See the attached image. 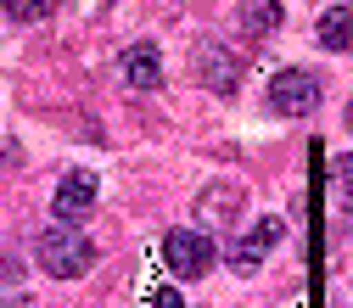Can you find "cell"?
<instances>
[{
	"label": "cell",
	"mask_w": 353,
	"mask_h": 308,
	"mask_svg": "<svg viewBox=\"0 0 353 308\" xmlns=\"http://www.w3.org/2000/svg\"><path fill=\"white\" fill-rule=\"evenodd\" d=\"M270 107L286 112V118H308V112L320 107V79L308 73V68H286V73H275V84H270Z\"/></svg>",
	"instance_id": "3957f363"
},
{
	"label": "cell",
	"mask_w": 353,
	"mask_h": 308,
	"mask_svg": "<svg viewBox=\"0 0 353 308\" xmlns=\"http://www.w3.org/2000/svg\"><path fill=\"white\" fill-rule=\"evenodd\" d=\"M152 308H185V297H180V291H157Z\"/></svg>",
	"instance_id": "8fae6325"
},
{
	"label": "cell",
	"mask_w": 353,
	"mask_h": 308,
	"mask_svg": "<svg viewBox=\"0 0 353 308\" xmlns=\"http://www.w3.org/2000/svg\"><path fill=\"white\" fill-rule=\"evenodd\" d=\"M336 180H342V185H347V191H353V152H347V157H342V163H336Z\"/></svg>",
	"instance_id": "7c38bea8"
},
{
	"label": "cell",
	"mask_w": 353,
	"mask_h": 308,
	"mask_svg": "<svg viewBox=\"0 0 353 308\" xmlns=\"http://www.w3.org/2000/svg\"><path fill=\"white\" fill-rule=\"evenodd\" d=\"M90 202H96V174L90 168H73V174L57 180V218H79Z\"/></svg>",
	"instance_id": "5b68a950"
},
{
	"label": "cell",
	"mask_w": 353,
	"mask_h": 308,
	"mask_svg": "<svg viewBox=\"0 0 353 308\" xmlns=\"http://www.w3.org/2000/svg\"><path fill=\"white\" fill-rule=\"evenodd\" d=\"M347 129H353V107H347Z\"/></svg>",
	"instance_id": "5bb4252c"
},
{
	"label": "cell",
	"mask_w": 353,
	"mask_h": 308,
	"mask_svg": "<svg viewBox=\"0 0 353 308\" xmlns=\"http://www.w3.org/2000/svg\"><path fill=\"white\" fill-rule=\"evenodd\" d=\"M236 23H241V34H252V39H270V34L281 28V0H247V6L236 12Z\"/></svg>",
	"instance_id": "ba28073f"
},
{
	"label": "cell",
	"mask_w": 353,
	"mask_h": 308,
	"mask_svg": "<svg viewBox=\"0 0 353 308\" xmlns=\"http://www.w3.org/2000/svg\"><path fill=\"white\" fill-rule=\"evenodd\" d=\"M118 68H123V79L135 84V90H157V84H163V62H157L152 45H129Z\"/></svg>",
	"instance_id": "52a82bcc"
},
{
	"label": "cell",
	"mask_w": 353,
	"mask_h": 308,
	"mask_svg": "<svg viewBox=\"0 0 353 308\" xmlns=\"http://www.w3.org/2000/svg\"><path fill=\"white\" fill-rule=\"evenodd\" d=\"M281 236H286L281 218H258V230H252V236H241V241L230 247V269H236V275H252L258 263H263V252H270Z\"/></svg>",
	"instance_id": "277c9868"
},
{
	"label": "cell",
	"mask_w": 353,
	"mask_h": 308,
	"mask_svg": "<svg viewBox=\"0 0 353 308\" xmlns=\"http://www.w3.org/2000/svg\"><path fill=\"white\" fill-rule=\"evenodd\" d=\"M46 6H51V0H6V12H12L17 23H34V17H46Z\"/></svg>",
	"instance_id": "30bf717a"
},
{
	"label": "cell",
	"mask_w": 353,
	"mask_h": 308,
	"mask_svg": "<svg viewBox=\"0 0 353 308\" xmlns=\"http://www.w3.org/2000/svg\"><path fill=\"white\" fill-rule=\"evenodd\" d=\"M163 263H168L180 280H202V275L213 269V241L196 236V230H168V236H163Z\"/></svg>",
	"instance_id": "7a4b0ae2"
},
{
	"label": "cell",
	"mask_w": 353,
	"mask_h": 308,
	"mask_svg": "<svg viewBox=\"0 0 353 308\" xmlns=\"http://www.w3.org/2000/svg\"><path fill=\"white\" fill-rule=\"evenodd\" d=\"M34 258H39V269H46V275H57V280H79V275H90L96 247H90V236H84L73 218H57V225L39 230Z\"/></svg>",
	"instance_id": "6da1fadb"
},
{
	"label": "cell",
	"mask_w": 353,
	"mask_h": 308,
	"mask_svg": "<svg viewBox=\"0 0 353 308\" xmlns=\"http://www.w3.org/2000/svg\"><path fill=\"white\" fill-rule=\"evenodd\" d=\"M196 68H202V79L213 84L219 96H230L236 84H241V68H236V57H225L219 45H202V51H196Z\"/></svg>",
	"instance_id": "8992f818"
},
{
	"label": "cell",
	"mask_w": 353,
	"mask_h": 308,
	"mask_svg": "<svg viewBox=\"0 0 353 308\" xmlns=\"http://www.w3.org/2000/svg\"><path fill=\"white\" fill-rule=\"evenodd\" d=\"M320 45L353 51V6H331V12L320 17Z\"/></svg>",
	"instance_id": "9c48e42d"
},
{
	"label": "cell",
	"mask_w": 353,
	"mask_h": 308,
	"mask_svg": "<svg viewBox=\"0 0 353 308\" xmlns=\"http://www.w3.org/2000/svg\"><path fill=\"white\" fill-rule=\"evenodd\" d=\"M6 308H34V302H23V297H12V302H6Z\"/></svg>",
	"instance_id": "4fadbf2b"
}]
</instances>
